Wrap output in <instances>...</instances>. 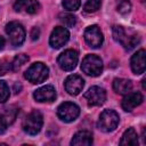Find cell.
I'll list each match as a JSON object with an SVG mask.
<instances>
[{"label": "cell", "instance_id": "cell-1", "mask_svg": "<svg viewBox=\"0 0 146 146\" xmlns=\"http://www.w3.org/2000/svg\"><path fill=\"white\" fill-rule=\"evenodd\" d=\"M113 38L116 42L121 43L127 50L133 49L140 41L138 34H129L120 25H115L113 27Z\"/></svg>", "mask_w": 146, "mask_h": 146}, {"label": "cell", "instance_id": "cell-2", "mask_svg": "<svg viewBox=\"0 0 146 146\" xmlns=\"http://www.w3.org/2000/svg\"><path fill=\"white\" fill-rule=\"evenodd\" d=\"M43 124V117L42 114L39 111H32L30 114H27L23 121V130L29 135H36Z\"/></svg>", "mask_w": 146, "mask_h": 146}, {"label": "cell", "instance_id": "cell-3", "mask_svg": "<svg viewBox=\"0 0 146 146\" xmlns=\"http://www.w3.org/2000/svg\"><path fill=\"white\" fill-rule=\"evenodd\" d=\"M48 74H49V70L48 67L43 64V63H34L32 64L25 72V79H27L31 83H41L43 82L47 78H48Z\"/></svg>", "mask_w": 146, "mask_h": 146}, {"label": "cell", "instance_id": "cell-4", "mask_svg": "<svg viewBox=\"0 0 146 146\" xmlns=\"http://www.w3.org/2000/svg\"><path fill=\"white\" fill-rule=\"evenodd\" d=\"M119 114L113 110H105L98 120V128L104 132L113 131L119 124Z\"/></svg>", "mask_w": 146, "mask_h": 146}, {"label": "cell", "instance_id": "cell-5", "mask_svg": "<svg viewBox=\"0 0 146 146\" xmlns=\"http://www.w3.org/2000/svg\"><path fill=\"white\" fill-rule=\"evenodd\" d=\"M81 70L91 76H97L103 71V62L96 55H87L81 64Z\"/></svg>", "mask_w": 146, "mask_h": 146}, {"label": "cell", "instance_id": "cell-6", "mask_svg": "<svg viewBox=\"0 0 146 146\" xmlns=\"http://www.w3.org/2000/svg\"><path fill=\"white\" fill-rule=\"evenodd\" d=\"M6 33L13 46H21L25 40V30L18 22H10L6 25Z\"/></svg>", "mask_w": 146, "mask_h": 146}, {"label": "cell", "instance_id": "cell-7", "mask_svg": "<svg viewBox=\"0 0 146 146\" xmlns=\"http://www.w3.org/2000/svg\"><path fill=\"white\" fill-rule=\"evenodd\" d=\"M80 114V108L76 104L71 102H65L60 104L57 108V115L64 122H72L74 121Z\"/></svg>", "mask_w": 146, "mask_h": 146}, {"label": "cell", "instance_id": "cell-8", "mask_svg": "<svg viewBox=\"0 0 146 146\" xmlns=\"http://www.w3.org/2000/svg\"><path fill=\"white\" fill-rule=\"evenodd\" d=\"M78 52L73 49H67L64 52H62L58 58H57V63L59 65V67L64 71H72L76 64H78Z\"/></svg>", "mask_w": 146, "mask_h": 146}, {"label": "cell", "instance_id": "cell-9", "mask_svg": "<svg viewBox=\"0 0 146 146\" xmlns=\"http://www.w3.org/2000/svg\"><path fill=\"white\" fill-rule=\"evenodd\" d=\"M84 99L90 106H100L106 100V92L103 88L94 86L84 94Z\"/></svg>", "mask_w": 146, "mask_h": 146}, {"label": "cell", "instance_id": "cell-10", "mask_svg": "<svg viewBox=\"0 0 146 146\" xmlns=\"http://www.w3.org/2000/svg\"><path fill=\"white\" fill-rule=\"evenodd\" d=\"M84 40L91 48H98L103 44L104 36L97 25H91L84 31Z\"/></svg>", "mask_w": 146, "mask_h": 146}, {"label": "cell", "instance_id": "cell-11", "mask_svg": "<svg viewBox=\"0 0 146 146\" xmlns=\"http://www.w3.org/2000/svg\"><path fill=\"white\" fill-rule=\"evenodd\" d=\"M70 39V33L68 31L63 27V26H57L52 30L51 34H50V39H49V43L52 48L58 49L60 47H63Z\"/></svg>", "mask_w": 146, "mask_h": 146}, {"label": "cell", "instance_id": "cell-12", "mask_svg": "<svg viewBox=\"0 0 146 146\" xmlns=\"http://www.w3.org/2000/svg\"><path fill=\"white\" fill-rule=\"evenodd\" d=\"M83 86H84V81L81 76L76 75V74H73V75H70L66 78L65 80V90L70 94V95H79L82 89H83Z\"/></svg>", "mask_w": 146, "mask_h": 146}, {"label": "cell", "instance_id": "cell-13", "mask_svg": "<svg viewBox=\"0 0 146 146\" xmlns=\"http://www.w3.org/2000/svg\"><path fill=\"white\" fill-rule=\"evenodd\" d=\"M33 97L36 102L50 103V102L55 100V98H56V90L52 86H43L34 91Z\"/></svg>", "mask_w": 146, "mask_h": 146}, {"label": "cell", "instance_id": "cell-14", "mask_svg": "<svg viewBox=\"0 0 146 146\" xmlns=\"http://www.w3.org/2000/svg\"><path fill=\"white\" fill-rule=\"evenodd\" d=\"M143 95L138 91H133V92H128L124 98L122 99V108L127 112L132 111L135 107H137L138 105H140L143 103Z\"/></svg>", "mask_w": 146, "mask_h": 146}, {"label": "cell", "instance_id": "cell-15", "mask_svg": "<svg viewBox=\"0 0 146 146\" xmlns=\"http://www.w3.org/2000/svg\"><path fill=\"white\" fill-rule=\"evenodd\" d=\"M39 2L36 0H17L14 3V9L17 13L35 14L39 10Z\"/></svg>", "mask_w": 146, "mask_h": 146}, {"label": "cell", "instance_id": "cell-16", "mask_svg": "<svg viewBox=\"0 0 146 146\" xmlns=\"http://www.w3.org/2000/svg\"><path fill=\"white\" fill-rule=\"evenodd\" d=\"M145 55H146L145 50L140 49L131 57L130 65L135 74H141L145 72Z\"/></svg>", "mask_w": 146, "mask_h": 146}, {"label": "cell", "instance_id": "cell-17", "mask_svg": "<svg viewBox=\"0 0 146 146\" xmlns=\"http://www.w3.org/2000/svg\"><path fill=\"white\" fill-rule=\"evenodd\" d=\"M91 144H92V135L87 130L76 132L71 140V145L73 146H88Z\"/></svg>", "mask_w": 146, "mask_h": 146}, {"label": "cell", "instance_id": "cell-18", "mask_svg": "<svg viewBox=\"0 0 146 146\" xmlns=\"http://www.w3.org/2000/svg\"><path fill=\"white\" fill-rule=\"evenodd\" d=\"M113 89L119 95H127L132 89V83L130 80L127 79H114L113 81Z\"/></svg>", "mask_w": 146, "mask_h": 146}, {"label": "cell", "instance_id": "cell-19", "mask_svg": "<svg viewBox=\"0 0 146 146\" xmlns=\"http://www.w3.org/2000/svg\"><path fill=\"white\" fill-rule=\"evenodd\" d=\"M120 145L122 146H135L138 145V135L135 131V129L129 128L128 130L124 131L122 135V138L120 140Z\"/></svg>", "mask_w": 146, "mask_h": 146}, {"label": "cell", "instance_id": "cell-20", "mask_svg": "<svg viewBox=\"0 0 146 146\" xmlns=\"http://www.w3.org/2000/svg\"><path fill=\"white\" fill-rule=\"evenodd\" d=\"M29 62V56L27 55H25V54H19V55H17L15 58H14V60H13V63H11V68H13V71H18L25 63H27Z\"/></svg>", "mask_w": 146, "mask_h": 146}, {"label": "cell", "instance_id": "cell-21", "mask_svg": "<svg viewBox=\"0 0 146 146\" xmlns=\"http://www.w3.org/2000/svg\"><path fill=\"white\" fill-rule=\"evenodd\" d=\"M100 0H88L83 6V10L86 13H95L100 8Z\"/></svg>", "mask_w": 146, "mask_h": 146}, {"label": "cell", "instance_id": "cell-22", "mask_svg": "<svg viewBox=\"0 0 146 146\" xmlns=\"http://www.w3.org/2000/svg\"><path fill=\"white\" fill-rule=\"evenodd\" d=\"M59 21L67 27H73L76 23V18L72 14H60L59 15Z\"/></svg>", "mask_w": 146, "mask_h": 146}, {"label": "cell", "instance_id": "cell-23", "mask_svg": "<svg viewBox=\"0 0 146 146\" xmlns=\"http://www.w3.org/2000/svg\"><path fill=\"white\" fill-rule=\"evenodd\" d=\"M81 5L80 0H63V7L68 11H75Z\"/></svg>", "mask_w": 146, "mask_h": 146}, {"label": "cell", "instance_id": "cell-24", "mask_svg": "<svg viewBox=\"0 0 146 146\" xmlns=\"http://www.w3.org/2000/svg\"><path fill=\"white\" fill-rule=\"evenodd\" d=\"M131 9V3L130 0H119L117 1V11L122 15H125L130 11Z\"/></svg>", "mask_w": 146, "mask_h": 146}, {"label": "cell", "instance_id": "cell-25", "mask_svg": "<svg viewBox=\"0 0 146 146\" xmlns=\"http://www.w3.org/2000/svg\"><path fill=\"white\" fill-rule=\"evenodd\" d=\"M9 97V87L5 81H0V103H5Z\"/></svg>", "mask_w": 146, "mask_h": 146}, {"label": "cell", "instance_id": "cell-26", "mask_svg": "<svg viewBox=\"0 0 146 146\" xmlns=\"http://www.w3.org/2000/svg\"><path fill=\"white\" fill-rule=\"evenodd\" d=\"M8 124H9V123H8L7 119L5 117V115L1 114V115H0V135L3 133V132L7 130V125H8Z\"/></svg>", "mask_w": 146, "mask_h": 146}, {"label": "cell", "instance_id": "cell-27", "mask_svg": "<svg viewBox=\"0 0 146 146\" xmlns=\"http://www.w3.org/2000/svg\"><path fill=\"white\" fill-rule=\"evenodd\" d=\"M8 68H9L8 64L6 62H3V60H0V75L6 74V72L8 71Z\"/></svg>", "mask_w": 146, "mask_h": 146}, {"label": "cell", "instance_id": "cell-28", "mask_svg": "<svg viewBox=\"0 0 146 146\" xmlns=\"http://www.w3.org/2000/svg\"><path fill=\"white\" fill-rule=\"evenodd\" d=\"M40 35V30L38 27H33L32 29V32H31V36H32V40H36Z\"/></svg>", "mask_w": 146, "mask_h": 146}, {"label": "cell", "instance_id": "cell-29", "mask_svg": "<svg viewBox=\"0 0 146 146\" xmlns=\"http://www.w3.org/2000/svg\"><path fill=\"white\" fill-rule=\"evenodd\" d=\"M5 44H6V41H5L3 36L0 35V50H2V49L5 48Z\"/></svg>", "mask_w": 146, "mask_h": 146}]
</instances>
